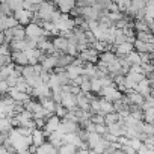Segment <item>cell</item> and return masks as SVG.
<instances>
[{
  "label": "cell",
  "instance_id": "obj_1",
  "mask_svg": "<svg viewBox=\"0 0 154 154\" xmlns=\"http://www.w3.org/2000/svg\"><path fill=\"white\" fill-rule=\"evenodd\" d=\"M24 32H26V38L33 41H38L41 36H44V29L35 23H29L27 26H24Z\"/></svg>",
  "mask_w": 154,
  "mask_h": 154
},
{
  "label": "cell",
  "instance_id": "obj_2",
  "mask_svg": "<svg viewBox=\"0 0 154 154\" xmlns=\"http://www.w3.org/2000/svg\"><path fill=\"white\" fill-rule=\"evenodd\" d=\"M77 57L82 59L83 62H88V63H94V65H95V63H97V60H98V53H97L92 47H88V48H85V50L79 51Z\"/></svg>",
  "mask_w": 154,
  "mask_h": 154
},
{
  "label": "cell",
  "instance_id": "obj_3",
  "mask_svg": "<svg viewBox=\"0 0 154 154\" xmlns=\"http://www.w3.org/2000/svg\"><path fill=\"white\" fill-rule=\"evenodd\" d=\"M12 17H14L17 21H18V24H21V26H27V24L32 21L33 12L26 11V9H18V11L12 12Z\"/></svg>",
  "mask_w": 154,
  "mask_h": 154
},
{
  "label": "cell",
  "instance_id": "obj_4",
  "mask_svg": "<svg viewBox=\"0 0 154 154\" xmlns=\"http://www.w3.org/2000/svg\"><path fill=\"white\" fill-rule=\"evenodd\" d=\"M39 63H41V66H42L44 71L51 72L57 66V56H54V54H44V57L41 59Z\"/></svg>",
  "mask_w": 154,
  "mask_h": 154
},
{
  "label": "cell",
  "instance_id": "obj_5",
  "mask_svg": "<svg viewBox=\"0 0 154 154\" xmlns=\"http://www.w3.org/2000/svg\"><path fill=\"white\" fill-rule=\"evenodd\" d=\"M113 47H115V48H113V53H115L116 57H125L130 51H133V44L128 42V41L121 42V44H116V45H113Z\"/></svg>",
  "mask_w": 154,
  "mask_h": 154
},
{
  "label": "cell",
  "instance_id": "obj_6",
  "mask_svg": "<svg viewBox=\"0 0 154 154\" xmlns=\"http://www.w3.org/2000/svg\"><path fill=\"white\" fill-rule=\"evenodd\" d=\"M59 124H60V118H57L56 115H51V116H48L45 119V124H44V128L42 130H44L45 134H48L51 131H56L57 127H59Z\"/></svg>",
  "mask_w": 154,
  "mask_h": 154
},
{
  "label": "cell",
  "instance_id": "obj_7",
  "mask_svg": "<svg viewBox=\"0 0 154 154\" xmlns=\"http://www.w3.org/2000/svg\"><path fill=\"white\" fill-rule=\"evenodd\" d=\"M100 14H101V12H98L97 9H94V8L89 6V5L80 8V15H82L85 20H98Z\"/></svg>",
  "mask_w": 154,
  "mask_h": 154
},
{
  "label": "cell",
  "instance_id": "obj_8",
  "mask_svg": "<svg viewBox=\"0 0 154 154\" xmlns=\"http://www.w3.org/2000/svg\"><path fill=\"white\" fill-rule=\"evenodd\" d=\"M131 44H133V50L137 51V53H152V51H154V45H152V44L142 42V41H139V39H134Z\"/></svg>",
  "mask_w": 154,
  "mask_h": 154
},
{
  "label": "cell",
  "instance_id": "obj_9",
  "mask_svg": "<svg viewBox=\"0 0 154 154\" xmlns=\"http://www.w3.org/2000/svg\"><path fill=\"white\" fill-rule=\"evenodd\" d=\"M30 137H32V145H35V146H39V145H42L47 140V134L41 128H33Z\"/></svg>",
  "mask_w": 154,
  "mask_h": 154
},
{
  "label": "cell",
  "instance_id": "obj_10",
  "mask_svg": "<svg viewBox=\"0 0 154 154\" xmlns=\"http://www.w3.org/2000/svg\"><path fill=\"white\" fill-rule=\"evenodd\" d=\"M60 104L66 109V110H72L75 109V95L69 94V92H63L62 94V100H60Z\"/></svg>",
  "mask_w": 154,
  "mask_h": 154
},
{
  "label": "cell",
  "instance_id": "obj_11",
  "mask_svg": "<svg viewBox=\"0 0 154 154\" xmlns=\"http://www.w3.org/2000/svg\"><path fill=\"white\" fill-rule=\"evenodd\" d=\"M125 98H127L128 106H137V107H140V106H142V103H143V100H145V98H143L139 92H136V91L128 92V94L125 95Z\"/></svg>",
  "mask_w": 154,
  "mask_h": 154
},
{
  "label": "cell",
  "instance_id": "obj_12",
  "mask_svg": "<svg viewBox=\"0 0 154 154\" xmlns=\"http://www.w3.org/2000/svg\"><path fill=\"white\" fill-rule=\"evenodd\" d=\"M11 60L15 65H20V66L29 65V60H27V56H26L24 51H11Z\"/></svg>",
  "mask_w": 154,
  "mask_h": 154
},
{
  "label": "cell",
  "instance_id": "obj_13",
  "mask_svg": "<svg viewBox=\"0 0 154 154\" xmlns=\"http://www.w3.org/2000/svg\"><path fill=\"white\" fill-rule=\"evenodd\" d=\"M51 44H53V47H54L56 51L65 53V50H66V47H68V39L57 35V36H54V38L51 39Z\"/></svg>",
  "mask_w": 154,
  "mask_h": 154
},
{
  "label": "cell",
  "instance_id": "obj_14",
  "mask_svg": "<svg viewBox=\"0 0 154 154\" xmlns=\"http://www.w3.org/2000/svg\"><path fill=\"white\" fill-rule=\"evenodd\" d=\"M11 51H24L27 50V42H26V38L24 39H11L8 42Z\"/></svg>",
  "mask_w": 154,
  "mask_h": 154
},
{
  "label": "cell",
  "instance_id": "obj_15",
  "mask_svg": "<svg viewBox=\"0 0 154 154\" xmlns=\"http://www.w3.org/2000/svg\"><path fill=\"white\" fill-rule=\"evenodd\" d=\"M98 106H100V115H106V113H110V112H115L113 109V103L112 101H107L106 98H98Z\"/></svg>",
  "mask_w": 154,
  "mask_h": 154
},
{
  "label": "cell",
  "instance_id": "obj_16",
  "mask_svg": "<svg viewBox=\"0 0 154 154\" xmlns=\"http://www.w3.org/2000/svg\"><path fill=\"white\" fill-rule=\"evenodd\" d=\"M65 71H66V74H68V77H69V80H72V79H75V77H79V75H82V66H77V65H66L65 66Z\"/></svg>",
  "mask_w": 154,
  "mask_h": 154
},
{
  "label": "cell",
  "instance_id": "obj_17",
  "mask_svg": "<svg viewBox=\"0 0 154 154\" xmlns=\"http://www.w3.org/2000/svg\"><path fill=\"white\" fill-rule=\"evenodd\" d=\"M11 35H12V39H24L26 38L24 26L17 24L15 27H11Z\"/></svg>",
  "mask_w": 154,
  "mask_h": 154
},
{
  "label": "cell",
  "instance_id": "obj_18",
  "mask_svg": "<svg viewBox=\"0 0 154 154\" xmlns=\"http://www.w3.org/2000/svg\"><path fill=\"white\" fill-rule=\"evenodd\" d=\"M134 38L142 41V42H148V44H154V38H152V33L151 32H136L134 33Z\"/></svg>",
  "mask_w": 154,
  "mask_h": 154
},
{
  "label": "cell",
  "instance_id": "obj_19",
  "mask_svg": "<svg viewBox=\"0 0 154 154\" xmlns=\"http://www.w3.org/2000/svg\"><path fill=\"white\" fill-rule=\"evenodd\" d=\"M125 60L128 62V65H142V60H140V54L137 51H130L127 56H125Z\"/></svg>",
  "mask_w": 154,
  "mask_h": 154
},
{
  "label": "cell",
  "instance_id": "obj_20",
  "mask_svg": "<svg viewBox=\"0 0 154 154\" xmlns=\"http://www.w3.org/2000/svg\"><path fill=\"white\" fill-rule=\"evenodd\" d=\"M131 26H133L134 32H151L149 26L143 21V18H142V20H134Z\"/></svg>",
  "mask_w": 154,
  "mask_h": 154
},
{
  "label": "cell",
  "instance_id": "obj_21",
  "mask_svg": "<svg viewBox=\"0 0 154 154\" xmlns=\"http://www.w3.org/2000/svg\"><path fill=\"white\" fill-rule=\"evenodd\" d=\"M100 139H101V136H100L98 133H95V131H91V133H88V136H86V140H85V142H86L88 148L91 149V148H92V146H94V145H95V143L100 140Z\"/></svg>",
  "mask_w": 154,
  "mask_h": 154
},
{
  "label": "cell",
  "instance_id": "obj_22",
  "mask_svg": "<svg viewBox=\"0 0 154 154\" xmlns=\"http://www.w3.org/2000/svg\"><path fill=\"white\" fill-rule=\"evenodd\" d=\"M107 145H109V142H106V140L101 137V139H100V140H98L91 149H94L97 154H104V151L107 149Z\"/></svg>",
  "mask_w": 154,
  "mask_h": 154
},
{
  "label": "cell",
  "instance_id": "obj_23",
  "mask_svg": "<svg viewBox=\"0 0 154 154\" xmlns=\"http://www.w3.org/2000/svg\"><path fill=\"white\" fill-rule=\"evenodd\" d=\"M75 146L74 145H69V143H62L59 148H57V152L59 154H75Z\"/></svg>",
  "mask_w": 154,
  "mask_h": 154
},
{
  "label": "cell",
  "instance_id": "obj_24",
  "mask_svg": "<svg viewBox=\"0 0 154 154\" xmlns=\"http://www.w3.org/2000/svg\"><path fill=\"white\" fill-rule=\"evenodd\" d=\"M113 59H116V56H115L113 51H103V53H98V60H103L104 63H109V62H112Z\"/></svg>",
  "mask_w": 154,
  "mask_h": 154
},
{
  "label": "cell",
  "instance_id": "obj_25",
  "mask_svg": "<svg viewBox=\"0 0 154 154\" xmlns=\"http://www.w3.org/2000/svg\"><path fill=\"white\" fill-rule=\"evenodd\" d=\"M11 128H12V125H11V121L8 116L0 118V133H8Z\"/></svg>",
  "mask_w": 154,
  "mask_h": 154
},
{
  "label": "cell",
  "instance_id": "obj_26",
  "mask_svg": "<svg viewBox=\"0 0 154 154\" xmlns=\"http://www.w3.org/2000/svg\"><path fill=\"white\" fill-rule=\"evenodd\" d=\"M142 112H143L142 121L146 122V124H152V121H154V107L146 109V110H142Z\"/></svg>",
  "mask_w": 154,
  "mask_h": 154
},
{
  "label": "cell",
  "instance_id": "obj_27",
  "mask_svg": "<svg viewBox=\"0 0 154 154\" xmlns=\"http://www.w3.org/2000/svg\"><path fill=\"white\" fill-rule=\"evenodd\" d=\"M89 82H91V92L98 94V92L101 91V82H100V79H97V77H92V79H89Z\"/></svg>",
  "mask_w": 154,
  "mask_h": 154
},
{
  "label": "cell",
  "instance_id": "obj_28",
  "mask_svg": "<svg viewBox=\"0 0 154 154\" xmlns=\"http://www.w3.org/2000/svg\"><path fill=\"white\" fill-rule=\"evenodd\" d=\"M145 5H146V0H130V6H131L136 12L142 11V9L145 8Z\"/></svg>",
  "mask_w": 154,
  "mask_h": 154
},
{
  "label": "cell",
  "instance_id": "obj_29",
  "mask_svg": "<svg viewBox=\"0 0 154 154\" xmlns=\"http://www.w3.org/2000/svg\"><path fill=\"white\" fill-rule=\"evenodd\" d=\"M119 121V116L116 112H110V113H106L104 115V124L109 125V124H113V122H118Z\"/></svg>",
  "mask_w": 154,
  "mask_h": 154
},
{
  "label": "cell",
  "instance_id": "obj_30",
  "mask_svg": "<svg viewBox=\"0 0 154 154\" xmlns=\"http://www.w3.org/2000/svg\"><path fill=\"white\" fill-rule=\"evenodd\" d=\"M66 112H68V110H66V109H65V107H63L60 103H56V107H54V112H53V115H56L57 118H60V119H62V118H65Z\"/></svg>",
  "mask_w": 154,
  "mask_h": 154
},
{
  "label": "cell",
  "instance_id": "obj_31",
  "mask_svg": "<svg viewBox=\"0 0 154 154\" xmlns=\"http://www.w3.org/2000/svg\"><path fill=\"white\" fill-rule=\"evenodd\" d=\"M8 5H9L11 11L15 12L18 9H23V0H8Z\"/></svg>",
  "mask_w": 154,
  "mask_h": 154
},
{
  "label": "cell",
  "instance_id": "obj_32",
  "mask_svg": "<svg viewBox=\"0 0 154 154\" xmlns=\"http://www.w3.org/2000/svg\"><path fill=\"white\" fill-rule=\"evenodd\" d=\"M128 145H130L134 151H137L139 148H142L143 143H142V140H140L139 137H130V139H128Z\"/></svg>",
  "mask_w": 154,
  "mask_h": 154
},
{
  "label": "cell",
  "instance_id": "obj_33",
  "mask_svg": "<svg viewBox=\"0 0 154 154\" xmlns=\"http://www.w3.org/2000/svg\"><path fill=\"white\" fill-rule=\"evenodd\" d=\"M79 88H80V92L82 94L91 92V82H89V79H83V82L79 85Z\"/></svg>",
  "mask_w": 154,
  "mask_h": 154
},
{
  "label": "cell",
  "instance_id": "obj_34",
  "mask_svg": "<svg viewBox=\"0 0 154 154\" xmlns=\"http://www.w3.org/2000/svg\"><path fill=\"white\" fill-rule=\"evenodd\" d=\"M0 56H2V57H8V56H11V48H9L8 42L0 44Z\"/></svg>",
  "mask_w": 154,
  "mask_h": 154
},
{
  "label": "cell",
  "instance_id": "obj_35",
  "mask_svg": "<svg viewBox=\"0 0 154 154\" xmlns=\"http://www.w3.org/2000/svg\"><path fill=\"white\" fill-rule=\"evenodd\" d=\"M18 24V21L12 17V15H8L5 18V29H11V27H15Z\"/></svg>",
  "mask_w": 154,
  "mask_h": 154
},
{
  "label": "cell",
  "instance_id": "obj_36",
  "mask_svg": "<svg viewBox=\"0 0 154 154\" xmlns=\"http://www.w3.org/2000/svg\"><path fill=\"white\" fill-rule=\"evenodd\" d=\"M142 143H143L145 148L154 149V137H152V136H145V137L142 139Z\"/></svg>",
  "mask_w": 154,
  "mask_h": 154
},
{
  "label": "cell",
  "instance_id": "obj_37",
  "mask_svg": "<svg viewBox=\"0 0 154 154\" xmlns=\"http://www.w3.org/2000/svg\"><path fill=\"white\" fill-rule=\"evenodd\" d=\"M94 131L98 133L100 136H103L104 133H107V125L106 124H94Z\"/></svg>",
  "mask_w": 154,
  "mask_h": 154
},
{
  "label": "cell",
  "instance_id": "obj_38",
  "mask_svg": "<svg viewBox=\"0 0 154 154\" xmlns=\"http://www.w3.org/2000/svg\"><path fill=\"white\" fill-rule=\"evenodd\" d=\"M91 121H92V124H104V115L92 113L91 115Z\"/></svg>",
  "mask_w": 154,
  "mask_h": 154
},
{
  "label": "cell",
  "instance_id": "obj_39",
  "mask_svg": "<svg viewBox=\"0 0 154 154\" xmlns=\"http://www.w3.org/2000/svg\"><path fill=\"white\" fill-rule=\"evenodd\" d=\"M8 91H9V85H8V82L5 79H2L0 80V95L8 94Z\"/></svg>",
  "mask_w": 154,
  "mask_h": 154
},
{
  "label": "cell",
  "instance_id": "obj_40",
  "mask_svg": "<svg viewBox=\"0 0 154 154\" xmlns=\"http://www.w3.org/2000/svg\"><path fill=\"white\" fill-rule=\"evenodd\" d=\"M0 12L5 14V15H12V11H11L8 3H0Z\"/></svg>",
  "mask_w": 154,
  "mask_h": 154
},
{
  "label": "cell",
  "instance_id": "obj_41",
  "mask_svg": "<svg viewBox=\"0 0 154 154\" xmlns=\"http://www.w3.org/2000/svg\"><path fill=\"white\" fill-rule=\"evenodd\" d=\"M134 154H154V149H148V148H145V146L142 145V148H139Z\"/></svg>",
  "mask_w": 154,
  "mask_h": 154
},
{
  "label": "cell",
  "instance_id": "obj_42",
  "mask_svg": "<svg viewBox=\"0 0 154 154\" xmlns=\"http://www.w3.org/2000/svg\"><path fill=\"white\" fill-rule=\"evenodd\" d=\"M121 149L124 151V154H134V152H136L130 145H122V146H121Z\"/></svg>",
  "mask_w": 154,
  "mask_h": 154
},
{
  "label": "cell",
  "instance_id": "obj_43",
  "mask_svg": "<svg viewBox=\"0 0 154 154\" xmlns=\"http://www.w3.org/2000/svg\"><path fill=\"white\" fill-rule=\"evenodd\" d=\"M75 154H89V148H77Z\"/></svg>",
  "mask_w": 154,
  "mask_h": 154
},
{
  "label": "cell",
  "instance_id": "obj_44",
  "mask_svg": "<svg viewBox=\"0 0 154 154\" xmlns=\"http://www.w3.org/2000/svg\"><path fill=\"white\" fill-rule=\"evenodd\" d=\"M2 154H12V152H11V151H9V149H6V148H5V149H3V151H2Z\"/></svg>",
  "mask_w": 154,
  "mask_h": 154
},
{
  "label": "cell",
  "instance_id": "obj_45",
  "mask_svg": "<svg viewBox=\"0 0 154 154\" xmlns=\"http://www.w3.org/2000/svg\"><path fill=\"white\" fill-rule=\"evenodd\" d=\"M0 3H8V0H0Z\"/></svg>",
  "mask_w": 154,
  "mask_h": 154
},
{
  "label": "cell",
  "instance_id": "obj_46",
  "mask_svg": "<svg viewBox=\"0 0 154 154\" xmlns=\"http://www.w3.org/2000/svg\"><path fill=\"white\" fill-rule=\"evenodd\" d=\"M12 154H18V152H12Z\"/></svg>",
  "mask_w": 154,
  "mask_h": 154
}]
</instances>
